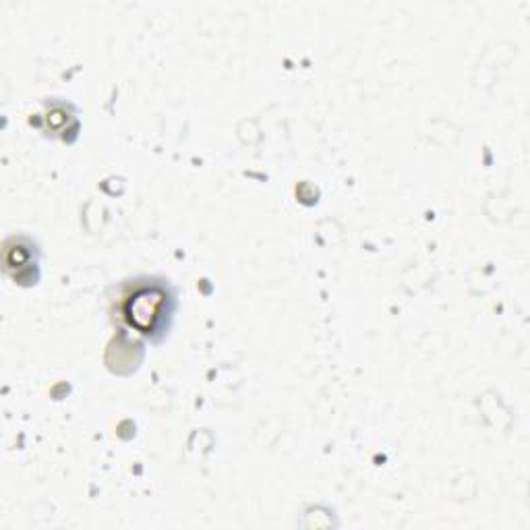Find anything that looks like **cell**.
<instances>
[{
  "instance_id": "obj_1",
  "label": "cell",
  "mask_w": 530,
  "mask_h": 530,
  "mask_svg": "<svg viewBox=\"0 0 530 530\" xmlns=\"http://www.w3.org/2000/svg\"><path fill=\"white\" fill-rule=\"evenodd\" d=\"M166 307V294L162 290H141L135 297H131L127 305V317L131 326H135L141 332H150L156 328V323L162 317V311Z\"/></svg>"
}]
</instances>
